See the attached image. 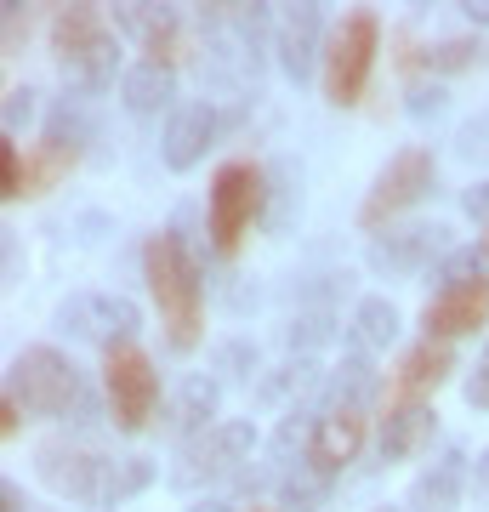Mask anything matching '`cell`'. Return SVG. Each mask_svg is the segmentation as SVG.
Wrapping results in <instances>:
<instances>
[{"mask_svg": "<svg viewBox=\"0 0 489 512\" xmlns=\"http://www.w3.org/2000/svg\"><path fill=\"white\" fill-rule=\"evenodd\" d=\"M143 279L154 302H160L165 342L177 353H194L205 336V262L194 251H182L177 234H148L143 245Z\"/></svg>", "mask_w": 489, "mask_h": 512, "instance_id": "1", "label": "cell"}, {"mask_svg": "<svg viewBox=\"0 0 489 512\" xmlns=\"http://www.w3.org/2000/svg\"><path fill=\"white\" fill-rule=\"evenodd\" d=\"M52 57L63 80H69L74 97H103L114 86V69H120V52H114V35L97 6H63L52 18Z\"/></svg>", "mask_w": 489, "mask_h": 512, "instance_id": "2", "label": "cell"}, {"mask_svg": "<svg viewBox=\"0 0 489 512\" xmlns=\"http://www.w3.org/2000/svg\"><path fill=\"white\" fill-rule=\"evenodd\" d=\"M6 399L18 404L23 416H46V421L63 416L69 421L80 410V399H86V382H80V365H74L69 353L35 342V348H23L12 359V370H6Z\"/></svg>", "mask_w": 489, "mask_h": 512, "instance_id": "3", "label": "cell"}, {"mask_svg": "<svg viewBox=\"0 0 489 512\" xmlns=\"http://www.w3.org/2000/svg\"><path fill=\"white\" fill-rule=\"evenodd\" d=\"M268 205V165L256 160H222L211 177V200H205V228H211V251L234 256L251 234V222H262Z\"/></svg>", "mask_w": 489, "mask_h": 512, "instance_id": "4", "label": "cell"}, {"mask_svg": "<svg viewBox=\"0 0 489 512\" xmlns=\"http://www.w3.org/2000/svg\"><path fill=\"white\" fill-rule=\"evenodd\" d=\"M376 46H381V23L376 12H347L336 29H330L325 46V103L336 109H353L370 86V69H376Z\"/></svg>", "mask_w": 489, "mask_h": 512, "instance_id": "5", "label": "cell"}, {"mask_svg": "<svg viewBox=\"0 0 489 512\" xmlns=\"http://www.w3.org/2000/svg\"><path fill=\"white\" fill-rule=\"evenodd\" d=\"M52 325L74 342H91V348H131V336L143 330V308L120 291H80V296H63L52 313Z\"/></svg>", "mask_w": 489, "mask_h": 512, "instance_id": "6", "label": "cell"}, {"mask_svg": "<svg viewBox=\"0 0 489 512\" xmlns=\"http://www.w3.org/2000/svg\"><path fill=\"white\" fill-rule=\"evenodd\" d=\"M103 393H109V421L120 433H143L160 410V370L137 342L103 353Z\"/></svg>", "mask_w": 489, "mask_h": 512, "instance_id": "7", "label": "cell"}, {"mask_svg": "<svg viewBox=\"0 0 489 512\" xmlns=\"http://www.w3.org/2000/svg\"><path fill=\"white\" fill-rule=\"evenodd\" d=\"M433 183H438L433 148H399V154L376 171L370 194H364L359 228H381V222H393L399 211H410L416 200H427V194H433Z\"/></svg>", "mask_w": 489, "mask_h": 512, "instance_id": "8", "label": "cell"}, {"mask_svg": "<svg viewBox=\"0 0 489 512\" xmlns=\"http://www.w3.org/2000/svg\"><path fill=\"white\" fill-rule=\"evenodd\" d=\"M251 450H256L251 421H217L211 433H200V439H188L177 450L171 484H177V490H200V484H211V478L239 473V461H251Z\"/></svg>", "mask_w": 489, "mask_h": 512, "instance_id": "9", "label": "cell"}, {"mask_svg": "<svg viewBox=\"0 0 489 512\" xmlns=\"http://www.w3.org/2000/svg\"><path fill=\"white\" fill-rule=\"evenodd\" d=\"M444 256H450V228L444 222H404V228H387V234L370 239L364 262L381 279H410L421 268L444 262Z\"/></svg>", "mask_w": 489, "mask_h": 512, "instance_id": "10", "label": "cell"}, {"mask_svg": "<svg viewBox=\"0 0 489 512\" xmlns=\"http://www.w3.org/2000/svg\"><path fill=\"white\" fill-rule=\"evenodd\" d=\"M325 46H330V23H325V6H285L279 12V29H273V52H279V69H285L290 86H308L313 69L325 63Z\"/></svg>", "mask_w": 489, "mask_h": 512, "instance_id": "11", "label": "cell"}, {"mask_svg": "<svg viewBox=\"0 0 489 512\" xmlns=\"http://www.w3.org/2000/svg\"><path fill=\"white\" fill-rule=\"evenodd\" d=\"M484 325H489V279L461 285V291H433L427 308H421V336L427 342H455V336H472Z\"/></svg>", "mask_w": 489, "mask_h": 512, "instance_id": "12", "label": "cell"}, {"mask_svg": "<svg viewBox=\"0 0 489 512\" xmlns=\"http://www.w3.org/2000/svg\"><path fill=\"white\" fill-rule=\"evenodd\" d=\"M103 467H109V461L80 450V444H40V456H35V473H40L46 490L63 495V501H91V507H97Z\"/></svg>", "mask_w": 489, "mask_h": 512, "instance_id": "13", "label": "cell"}, {"mask_svg": "<svg viewBox=\"0 0 489 512\" xmlns=\"http://www.w3.org/2000/svg\"><path fill=\"white\" fill-rule=\"evenodd\" d=\"M364 427H370V410H353V404H325V410H319L313 450H308V467H319L325 478H336L347 461L364 450Z\"/></svg>", "mask_w": 489, "mask_h": 512, "instance_id": "14", "label": "cell"}, {"mask_svg": "<svg viewBox=\"0 0 489 512\" xmlns=\"http://www.w3.org/2000/svg\"><path fill=\"white\" fill-rule=\"evenodd\" d=\"M114 29H126L137 46L148 52V63H177L188 35H182V18L171 6H114Z\"/></svg>", "mask_w": 489, "mask_h": 512, "instance_id": "15", "label": "cell"}, {"mask_svg": "<svg viewBox=\"0 0 489 512\" xmlns=\"http://www.w3.org/2000/svg\"><path fill=\"white\" fill-rule=\"evenodd\" d=\"M217 131H222V114L211 103H182L171 114V126H165V143H160L165 165L171 171H194L205 160V148L217 143Z\"/></svg>", "mask_w": 489, "mask_h": 512, "instance_id": "16", "label": "cell"}, {"mask_svg": "<svg viewBox=\"0 0 489 512\" xmlns=\"http://www.w3.org/2000/svg\"><path fill=\"white\" fill-rule=\"evenodd\" d=\"M217 404H222L217 376H188V382L177 387V399L165 404V433H177L182 444L211 433V427H217Z\"/></svg>", "mask_w": 489, "mask_h": 512, "instance_id": "17", "label": "cell"}, {"mask_svg": "<svg viewBox=\"0 0 489 512\" xmlns=\"http://www.w3.org/2000/svg\"><path fill=\"white\" fill-rule=\"evenodd\" d=\"M433 427H438V410L427 399L387 404V416H381V461H410L421 444L433 439Z\"/></svg>", "mask_w": 489, "mask_h": 512, "instance_id": "18", "label": "cell"}, {"mask_svg": "<svg viewBox=\"0 0 489 512\" xmlns=\"http://www.w3.org/2000/svg\"><path fill=\"white\" fill-rule=\"evenodd\" d=\"M450 370H455V348H450V342H427V336H421L416 348L399 359L393 387H399L404 399H421V393H433V387L450 382Z\"/></svg>", "mask_w": 489, "mask_h": 512, "instance_id": "19", "label": "cell"}, {"mask_svg": "<svg viewBox=\"0 0 489 512\" xmlns=\"http://www.w3.org/2000/svg\"><path fill=\"white\" fill-rule=\"evenodd\" d=\"M330 376L313 359H290V365H279L262 382V404H273V410H285V416H296V410H308L302 399H313V393H325Z\"/></svg>", "mask_w": 489, "mask_h": 512, "instance_id": "20", "label": "cell"}, {"mask_svg": "<svg viewBox=\"0 0 489 512\" xmlns=\"http://www.w3.org/2000/svg\"><path fill=\"white\" fill-rule=\"evenodd\" d=\"M171 97H177V69H165V63H131L126 74H120V103H126L131 114H160L171 109Z\"/></svg>", "mask_w": 489, "mask_h": 512, "instance_id": "21", "label": "cell"}, {"mask_svg": "<svg viewBox=\"0 0 489 512\" xmlns=\"http://www.w3.org/2000/svg\"><path fill=\"white\" fill-rule=\"evenodd\" d=\"M467 456H461V450H444V456L433 461V467H427V473H421V484H416V495H410V501H416V512H450L455 501H461V490H467Z\"/></svg>", "mask_w": 489, "mask_h": 512, "instance_id": "22", "label": "cell"}, {"mask_svg": "<svg viewBox=\"0 0 489 512\" xmlns=\"http://www.w3.org/2000/svg\"><path fill=\"white\" fill-rule=\"evenodd\" d=\"M381 370L370 365V353H347L342 365L330 370V404H353V410H376V399H381Z\"/></svg>", "mask_w": 489, "mask_h": 512, "instance_id": "23", "label": "cell"}, {"mask_svg": "<svg viewBox=\"0 0 489 512\" xmlns=\"http://www.w3.org/2000/svg\"><path fill=\"white\" fill-rule=\"evenodd\" d=\"M296 211H302V171H296L290 160H273L268 165V205H262V228L279 239L290 222H296Z\"/></svg>", "mask_w": 489, "mask_h": 512, "instance_id": "24", "label": "cell"}, {"mask_svg": "<svg viewBox=\"0 0 489 512\" xmlns=\"http://www.w3.org/2000/svg\"><path fill=\"white\" fill-rule=\"evenodd\" d=\"M91 131H97V120H91V97L63 92L52 103V114H46V143L69 148V154H80V148L91 143Z\"/></svg>", "mask_w": 489, "mask_h": 512, "instance_id": "25", "label": "cell"}, {"mask_svg": "<svg viewBox=\"0 0 489 512\" xmlns=\"http://www.w3.org/2000/svg\"><path fill=\"white\" fill-rule=\"evenodd\" d=\"M393 336H399V308L387 296H364L353 308V348L381 353V348H393Z\"/></svg>", "mask_w": 489, "mask_h": 512, "instance_id": "26", "label": "cell"}, {"mask_svg": "<svg viewBox=\"0 0 489 512\" xmlns=\"http://www.w3.org/2000/svg\"><path fill=\"white\" fill-rule=\"evenodd\" d=\"M154 484V461L148 456H120L103 467V484H97V507H120L131 495H143Z\"/></svg>", "mask_w": 489, "mask_h": 512, "instance_id": "27", "label": "cell"}, {"mask_svg": "<svg viewBox=\"0 0 489 512\" xmlns=\"http://www.w3.org/2000/svg\"><path fill=\"white\" fill-rule=\"evenodd\" d=\"M74 160H80V154H69V148H57V143H40L35 154H23V200L52 194V188L74 171Z\"/></svg>", "mask_w": 489, "mask_h": 512, "instance_id": "28", "label": "cell"}, {"mask_svg": "<svg viewBox=\"0 0 489 512\" xmlns=\"http://www.w3.org/2000/svg\"><path fill=\"white\" fill-rule=\"evenodd\" d=\"M279 507L285 512H325L330 507V478L319 473V467H290L285 478H279Z\"/></svg>", "mask_w": 489, "mask_h": 512, "instance_id": "29", "label": "cell"}, {"mask_svg": "<svg viewBox=\"0 0 489 512\" xmlns=\"http://www.w3.org/2000/svg\"><path fill=\"white\" fill-rule=\"evenodd\" d=\"M313 433H319V416L313 410H296V416H279V427H273V461L279 467H302L313 450Z\"/></svg>", "mask_w": 489, "mask_h": 512, "instance_id": "30", "label": "cell"}, {"mask_svg": "<svg viewBox=\"0 0 489 512\" xmlns=\"http://www.w3.org/2000/svg\"><path fill=\"white\" fill-rule=\"evenodd\" d=\"M484 57H489V46L478 35H450V40H433L421 52V63H427V74H461V69H478Z\"/></svg>", "mask_w": 489, "mask_h": 512, "instance_id": "31", "label": "cell"}, {"mask_svg": "<svg viewBox=\"0 0 489 512\" xmlns=\"http://www.w3.org/2000/svg\"><path fill=\"white\" fill-rule=\"evenodd\" d=\"M484 268H489L484 245H461V251H450V256L433 268V279H438V291H461V285H478V279H489Z\"/></svg>", "mask_w": 489, "mask_h": 512, "instance_id": "32", "label": "cell"}, {"mask_svg": "<svg viewBox=\"0 0 489 512\" xmlns=\"http://www.w3.org/2000/svg\"><path fill=\"white\" fill-rule=\"evenodd\" d=\"M444 109H450V92H444L438 80H416V86L404 92V114L421 120V126H427V120H444Z\"/></svg>", "mask_w": 489, "mask_h": 512, "instance_id": "33", "label": "cell"}, {"mask_svg": "<svg viewBox=\"0 0 489 512\" xmlns=\"http://www.w3.org/2000/svg\"><path fill=\"white\" fill-rule=\"evenodd\" d=\"M330 336V313H302V319H290L285 325V342H290V353H308V348H325Z\"/></svg>", "mask_w": 489, "mask_h": 512, "instance_id": "34", "label": "cell"}, {"mask_svg": "<svg viewBox=\"0 0 489 512\" xmlns=\"http://www.w3.org/2000/svg\"><path fill=\"white\" fill-rule=\"evenodd\" d=\"M35 120V86H12L6 92V109H0V126H6V143L18 137L23 126Z\"/></svg>", "mask_w": 489, "mask_h": 512, "instance_id": "35", "label": "cell"}, {"mask_svg": "<svg viewBox=\"0 0 489 512\" xmlns=\"http://www.w3.org/2000/svg\"><path fill=\"white\" fill-rule=\"evenodd\" d=\"M0 194L6 200H23V148L18 143L0 148Z\"/></svg>", "mask_w": 489, "mask_h": 512, "instance_id": "36", "label": "cell"}, {"mask_svg": "<svg viewBox=\"0 0 489 512\" xmlns=\"http://www.w3.org/2000/svg\"><path fill=\"white\" fill-rule=\"evenodd\" d=\"M461 393H467V404H472V410H489V342H484V353H478V365L467 370V382H461Z\"/></svg>", "mask_w": 489, "mask_h": 512, "instance_id": "37", "label": "cell"}, {"mask_svg": "<svg viewBox=\"0 0 489 512\" xmlns=\"http://www.w3.org/2000/svg\"><path fill=\"white\" fill-rule=\"evenodd\" d=\"M217 365L228 370L234 382H245V376H251V370H256V348H251V342H228V348L217 353Z\"/></svg>", "mask_w": 489, "mask_h": 512, "instance_id": "38", "label": "cell"}, {"mask_svg": "<svg viewBox=\"0 0 489 512\" xmlns=\"http://www.w3.org/2000/svg\"><path fill=\"white\" fill-rule=\"evenodd\" d=\"M0 23H6V35H0V46H6V52H18V46H23V35H29V12H23L18 0H12V6L0 12Z\"/></svg>", "mask_w": 489, "mask_h": 512, "instance_id": "39", "label": "cell"}, {"mask_svg": "<svg viewBox=\"0 0 489 512\" xmlns=\"http://www.w3.org/2000/svg\"><path fill=\"white\" fill-rule=\"evenodd\" d=\"M455 143H461V154H467V160H478V154L489 148V120H472V126H461V137H455Z\"/></svg>", "mask_w": 489, "mask_h": 512, "instance_id": "40", "label": "cell"}, {"mask_svg": "<svg viewBox=\"0 0 489 512\" xmlns=\"http://www.w3.org/2000/svg\"><path fill=\"white\" fill-rule=\"evenodd\" d=\"M461 211H467L472 222H489V177H484V183H472L467 194H461Z\"/></svg>", "mask_w": 489, "mask_h": 512, "instance_id": "41", "label": "cell"}, {"mask_svg": "<svg viewBox=\"0 0 489 512\" xmlns=\"http://www.w3.org/2000/svg\"><path fill=\"white\" fill-rule=\"evenodd\" d=\"M0 256H6V285H18L23 279V251H18V234L6 228V239H0Z\"/></svg>", "mask_w": 489, "mask_h": 512, "instance_id": "42", "label": "cell"}, {"mask_svg": "<svg viewBox=\"0 0 489 512\" xmlns=\"http://www.w3.org/2000/svg\"><path fill=\"white\" fill-rule=\"evenodd\" d=\"M467 490L478 495V501H489V450H478V461H472V478H467Z\"/></svg>", "mask_w": 489, "mask_h": 512, "instance_id": "43", "label": "cell"}, {"mask_svg": "<svg viewBox=\"0 0 489 512\" xmlns=\"http://www.w3.org/2000/svg\"><path fill=\"white\" fill-rule=\"evenodd\" d=\"M0 512H29V495H23L18 478H6V484H0Z\"/></svg>", "mask_w": 489, "mask_h": 512, "instance_id": "44", "label": "cell"}, {"mask_svg": "<svg viewBox=\"0 0 489 512\" xmlns=\"http://www.w3.org/2000/svg\"><path fill=\"white\" fill-rule=\"evenodd\" d=\"M461 18L478 23V29H489V0H467V6H461Z\"/></svg>", "mask_w": 489, "mask_h": 512, "instance_id": "45", "label": "cell"}, {"mask_svg": "<svg viewBox=\"0 0 489 512\" xmlns=\"http://www.w3.org/2000/svg\"><path fill=\"white\" fill-rule=\"evenodd\" d=\"M18 421H23V410H18V404H12V399H6V404H0V433L12 439V433H18Z\"/></svg>", "mask_w": 489, "mask_h": 512, "instance_id": "46", "label": "cell"}, {"mask_svg": "<svg viewBox=\"0 0 489 512\" xmlns=\"http://www.w3.org/2000/svg\"><path fill=\"white\" fill-rule=\"evenodd\" d=\"M188 512H234V507H228L222 495H205V501H194V507H188Z\"/></svg>", "mask_w": 489, "mask_h": 512, "instance_id": "47", "label": "cell"}, {"mask_svg": "<svg viewBox=\"0 0 489 512\" xmlns=\"http://www.w3.org/2000/svg\"><path fill=\"white\" fill-rule=\"evenodd\" d=\"M245 512H273V507H245Z\"/></svg>", "mask_w": 489, "mask_h": 512, "instance_id": "48", "label": "cell"}, {"mask_svg": "<svg viewBox=\"0 0 489 512\" xmlns=\"http://www.w3.org/2000/svg\"><path fill=\"white\" fill-rule=\"evenodd\" d=\"M484 256H489V234H484Z\"/></svg>", "mask_w": 489, "mask_h": 512, "instance_id": "49", "label": "cell"}]
</instances>
